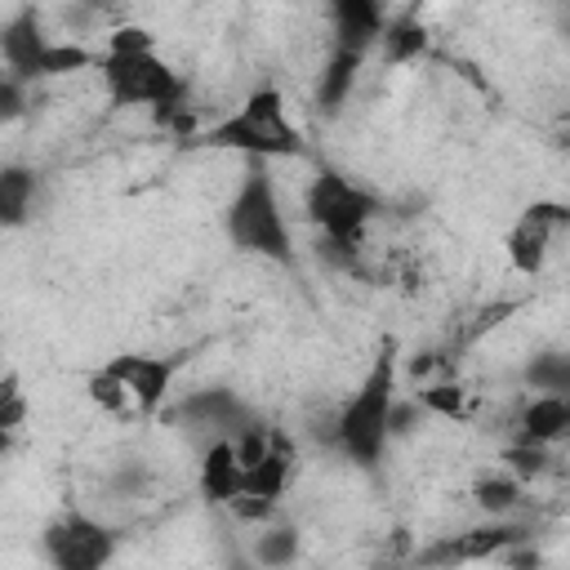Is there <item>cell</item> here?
<instances>
[{
  "mask_svg": "<svg viewBox=\"0 0 570 570\" xmlns=\"http://www.w3.org/2000/svg\"><path fill=\"white\" fill-rule=\"evenodd\" d=\"M85 396H89L102 414H134V401H129V392H125V383H120V374H116L111 365H98V370L85 379Z\"/></svg>",
  "mask_w": 570,
  "mask_h": 570,
  "instance_id": "obj_21",
  "label": "cell"
},
{
  "mask_svg": "<svg viewBox=\"0 0 570 570\" xmlns=\"http://www.w3.org/2000/svg\"><path fill=\"white\" fill-rule=\"evenodd\" d=\"M196 485H200V499H205V503H218V508H227V503L245 490V463H240V450H236L232 436L205 441Z\"/></svg>",
  "mask_w": 570,
  "mask_h": 570,
  "instance_id": "obj_9",
  "label": "cell"
},
{
  "mask_svg": "<svg viewBox=\"0 0 570 570\" xmlns=\"http://www.w3.org/2000/svg\"><path fill=\"white\" fill-rule=\"evenodd\" d=\"M196 147H218V151H240L249 160H276V156H303V129L285 111L281 89H254L232 116L205 125Z\"/></svg>",
  "mask_w": 570,
  "mask_h": 570,
  "instance_id": "obj_2",
  "label": "cell"
},
{
  "mask_svg": "<svg viewBox=\"0 0 570 570\" xmlns=\"http://www.w3.org/2000/svg\"><path fill=\"white\" fill-rule=\"evenodd\" d=\"M472 499L485 517H508L517 503H521V476L508 468V472H485L472 481Z\"/></svg>",
  "mask_w": 570,
  "mask_h": 570,
  "instance_id": "obj_16",
  "label": "cell"
},
{
  "mask_svg": "<svg viewBox=\"0 0 570 570\" xmlns=\"http://www.w3.org/2000/svg\"><path fill=\"white\" fill-rule=\"evenodd\" d=\"M392 419H396V338H383L361 387L343 401L334 419V441L352 463L374 468L396 432Z\"/></svg>",
  "mask_w": 570,
  "mask_h": 570,
  "instance_id": "obj_1",
  "label": "cell"
},
{
  "mask_svg": "<svg viewBox=\"0 0 570 570\" xmlns=\"http://www.w3.org/2000/svg\"><path fill=\"white\" fill-rule=\"evenodd\" d=\"M512 539H521V530H517V525H503V521L494 517V525L468 530V534H459V539L432 548L428 557H432V561H481V557H499Z\"/></svg>",
  "mask_w": 570,
  "mask_h": 570,
  "instance_id": "obj_14",
  "label": "cell"
},
{
  "mask_svg": "<svg viewBox=\"0 0 570 570\" xmlns=\"http://www.w3.org/2000/svg\"><path fill=\"white\" fill-rule=\"evenodd\" d=\"M254 557H258L263 566H285V561H294V557H298V530H294V525H272L267 534L254 539Z\"/></svg>",
  "mask_w": 570,
  "mask_h": 570,
  "instance_id": "obj_22",
  "label": "cell"
},
{
  "mask_svg": "<svg viewBox=\"0 0 570 570\" xmlns=\"http://www.w3.org/2000/svg\"><path fill=\"white\" fill-rule=\"evenodd\" d=\"M379 40H383V58L387 62H410V58H419L428 49V27L414 13H405V18L383 22V36Z\"/></svg>",
  "mask_w": 570,
  "mask_h": 570,
  "instance_id": "obj_17",
  "label": "cell"
},
{
  "mask_svg": "<svg viewBox=\"0 0 570 570\" xmlns=\"http://www.w3.org/2000/svg\"><path fill=\"white\" fill-rule=\"evenodd\" d=\"M49 49V36L40 31L36 9H22L4 22L0 31V53H4V71L18 80H40V58Z\"/></svg>",
  "mask_w": 570,
  "mask_h": 570,
  "instance_id": "obj_10",
  "label": "cell"
},
{
  "mask_svg": "<svg viewBox=\"0 0 570 570\" xmlns=\"http://www.w3.org/2000/svg\"><path fill=\"white\" fill-rule=\"evenodd\" d=\"M227 236L245 254H258V258H272V263H289L294 258L289 223H285L276 187H272V178H267V169L258 160H249L236 196L227 200Z\"/></svg>",
  "mask_w": 570,
  "mask_h": 570,
  "instance_id": "obj_3",
  "label": "cell"
},
{
  "mask_svg": "<svg viewBox=\"0 0 570 570\" xmlns=\"http://www.w3.org/2000/svg\"><path fill=\"white\" fill-rule=\"evenodd\" d=\"M419 405L432 410V414H445V419H463L468 414V401H463V387L454 383H432L419 392Z\"/></svg>",
  "mask_w": 570,
  "mask_h": 570,
  "instance_id": "obj_23",
  "label": "cell"
},
{
  "mask_svg": "<svg viewBox=\"0 0 570 570\" xmlns=\"http://www.w3.org/2000/svg\"><path fill=\"white\" fill-rule=\"evenodd\" d=\"M183 423H191V428H200V432H209V441L214 436H236L245 423H254L249 419V410L232 396V392H223V387H214V392H196V396H187V401H178V410H174Z\"/></svg>",
  "mask_w": 570,
  "mask_h": 570,
  "instance_id": "obj_11",
  "label": "cell"
},
{
  "mask_svg": "<svg viewBox=\"0 0 570 570\" xmlns=\"http://www.w3.org/2000/svg\"><path fill=\"white\" fill-rule=\"evenodd\" d=\"M570 436V392H530L517 414V441L557 445Z\"/></svg>",
  "mask_w": 570,
  "mask_h": 570,
  "instance_id": "obj_12",
  "label": "cell"
},
{
  "mask_svg": "<svg viewBox=\"0 0 570 570\" xmlns=\"http://www.w3.org/2000/svg\"><path fill=\"white\" fill-rule=\"evenodd\" d=\"M102 76V89H107V102L111 107H151V111H174L183 102V76L156 53V49H142V53H98V67Z\"/></svg>",
  "mask_w": 570,
  "mask_h": 570,
  "instance_id": "obj_4",
  "label": "cell"
},
{
  "mask_svg": "<svg viewBox=\"0 0 570 570\" xmlns=\"http://www.w3.org/2000/svg\"><path fill=\"white\" fill-rule=\"evenodd\" d=\"M40 552L58 570H98L116 557V530L102 525L98 517L80 512V508H67L62 517H53L45 525Z\"/></svg>",
  "mask_w": 570,
  "mask_h": 570,
  "instance_id": "obj_6",
  "label": "cell"
},
{
  "mask_svg": "<svg viewBox=\"0 0 570 570\" xmlns=\"http://www.w3.org/2000/svg\"><path fill=\"white\" fill-rule=\"evenodd\" d=\"M98 67V53L85 49L80 40H49L45 58H40V80H58V76H76V71H89Z\"/></svg>",
  "mask_w": 570,
  "mask_h": 570,
  "instance_id": "obj_18",
  "label": "cell"
},
{
  "mask_svg": "<svg viewBox=\"0 0 570 570\" xmlns=\"http://www.w3.org/2000/svg\"><path fill=\"white\" fill-rule=\"evenodd\" d=\"M289 481H294V445L272 432L267 450L245 468V490L240 494H263V499L281 503V494L289 490Z\"/></svg>",
  "mask_w": 570,
  "mask_h": 570,
  "instance_id": "obj_13",
  "label": "cell"
},
{
  "mask_svg": "<svg viewBox=\"0 0 570 570\" xmlns=\"http://www.w3.org/2000/svg\"><path fill=\"white\" fill-rule=\"evenodd\" d=\"M521 379L530 392H570V356L566 352H539L525 361Z\"/></svg>",
  "mask_w": 570,
  "mask_h": 570,
  "instance_id": "obj_20",
  "label": "cell"
},
{
  "mask_svg": "<svg viewBox=\"0 0 570 570\" xmlns=\"http://www.w3.org/2000/svg\"><path fill=\"white\" fill-rule=\"evenodd\" d=\"M31 200H36V178H31L27 169L9 165V169L0 174V214H4V223L18 227V223L31 214Z\"/></svg>",
  "mask_w": 570,
  "mask_h": 570,
  "instance_id": "obj_19",
  "label": "cell"
},
{
  "mask_svg": "<svg viewBox=\"0 0 570 570\" xmlns=\"http://www.w3.org/2000/svg\"><path fill=\"white\" fill-rule=\"evenodd\" d=\"M22 419H27V396L18 387V374L9 370L4 374V387H0V428H4V436L22 432Z\"/></svg>",
  "mask_w": 570,
  "mask_h": 570,
  "instance_id": "obj_24",
  "label": "cell"
},
{
  "mask_svg": "<svg viewBox=\"0 0 570 570\" xmlns=\"http://www.w3.org/2000/svg\"><path fill=\"white\" fill-rule=\"evenodd\" d=\"M361 58H365V49H347V45L334 49V58L325 62V71L316 80V102L325 111H338L347 102V94L356 85V71H361Z\"/></svg>",
  "mask_w": 570,
  "mask_h": 570,
  "instance_id": "obj_15",
  "label": "cell"
},
{
  "mask_svg": "<svg viewBox=\"0 0 570 570\" xmlns=\"http://www.w3.org/2000/svg\"><path fill=\"white\" fill-rule=\"evenodd\" d=\"M303 209L312 218V227L343 254H352L370 227V218L379 214V200L356 187L352 178H343L338 169H316V178L303 191Z\"/></svg>",
  "mask_w": 570,
  "mask_h": 570,
  "instance_id": "obj_5",
  "label": "cell"
},
{
  "mask_svg": "<svg viewBox=\"0 0 570 570\" xmlns=\"http://www.w3.org/2000/svg\"><path fill=\"white\" fill-rule=\"evenodd\" d=\"M570 232V205L561 200H530L517 223L508 227V263L521 272V276H539L552 258V245L557 236Z\"/></svg>",
  "mask_w": 570,
  "mask_h": 570,
  "instance_id": "obj_7",
  "label": "cell"
},
{
  "mask_svg": "<svg viewBox=\"0 0 570 570\" xmlns=\"http://www.w3.org/2000/svg\"><path fill=\"white\" fill-rule=\"evenodd\" d=\"M107 365L120 374V383H125V392H129V401H134V414H156V410L169 401V387H174V379H178V370H183V356L120 352V356H111Z\"/></svg>",
  "mask_w": 570,
  "mask_h": 570,
  "instance_id": "obj_8",
  "label": "cell"
},
{
  "mask_svg": "<svg viewBox=\"0 0 570 570\" xmlns=\"http://www.w3.org/2000/svg\"><path fill=\"white\" fill-rule=\"evenodd\" d=\"M142 49H156V36L147 27H116L102 45V53H142Z\"/></svg>",
  "mask_w": 570,
  "mask_h": 570,
  "instance_id": "obj_25",
  "label": "cell"
}]
</instances>
